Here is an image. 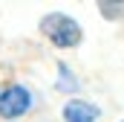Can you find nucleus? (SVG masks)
Wrapping results in <instances>:
<instances>
[{"mask_svg":"<svg viewBox=\"0 0 124 122\" xmlns=\"http://www.w3.org/2000/svg\"><path fill=\"white\" fill-rule=\"evenodd\" d=\"M63 119L66 122H95L98 119V108L81 102V99H75V102H69L63 108Z\"/></svg>","mask_w":124,"mask_h":122,"instance_id":"nucleus-3","label":"nucleus"},{"mask_svg":"<svg viewBox=\"0 0 124 122\" xmlns=\"http://www.w3.org/2000/svg\"><path fill=\"white\" fill-rule=\"evenodd\" d=\"M32 105V96L26 87H20V84H15V87H9V90H3L0 96V116H6V119H12V116H20V113H26Z\"/></svg>","mask_w":124,"mask_h":122,"instance_id":"nucleus-2","label":"nucleus"},{"mask_svg":"<svg viewBox=\"0 0 124 122\" xmlns=\"http://www.w3.org/2000/svg\"><path fill=\"white\" fill-rule=\"evenodd\" d=\"M40 26H43V32L55 41V47H75V44L81 41V29H78V23H75L72 18L61 15V12L46 15Z\"/></svg>","mask_w":124,"mask_h":122,"instance_id":"nucleus-1","label":"nucleus"}]
</instances>
